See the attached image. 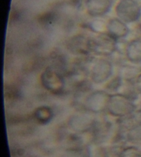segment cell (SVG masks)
<instances>
[{"mask_svg":"<svg viewBox=\"0 0 141 157\" xmlns=\"http://www.w3.org/2000/svg\"><path fill=\"white\" fill-rule=\"evenodd\" d=\"M115 13L127 24L134 23L141 17V6L136 0H120L115 8Z\"/></svg>","mask_w":141,"mask_h":157,"instance_id":"6da1fadb","label":"cell"},{"mask_svg":"<svg viewBox=\"0 0 141 157\" xmlns=\"http://www.w3.org/2000/svg\"><path fill=\"white\" fill-rule=\"evenodd\" d=\"M116 41L108 33H101L90 37V52L98 55H110L116 50Z\"/></svg>","mask_w":141,"mask_h":157,"instance_id":"7a4b0ae2","label":"cell"},{"mask_svg":"<svg viewBox=\"0 0 141 157\" xmlns=\"http://www.w3.org/2000/svg\"><path fill=\"white\" fill-rule=\"evenodd\" d=\"M41 81L45 88L52 92L61 91L64 86L63 78L52 68H48L41 75Z\"/></svg>","mask_w":141,"mask_h":157,"instance_id":"3957f363","label":"cell"},{"mask_svg":"<svg viewBox=\"0 0 141 157\" xmlns=\"http://www.w3.org/2000/svg\"><path fill=\"white\" fill-rule=\"evenodd\" d=\"M66 47L76 55H86L90 52V37L84 35H76L67 41Z\"/></svg>","mask_w":141,"mask_h":157,"instance_id":"277c9868","label":"cell"},{"mask_svg":"<svg viewBox=\"0 0 141 157\" xmlns=\"http://www.w3.org/2000/svg\"><path fill=\"white\" fill-rule=\"evenodd\" d=\"M112 7V0H86L87 13L94 18H99L109 13Z\"/></svg>","mask_w":141,"mask_h":157,"instance_id":"5b68a950","label":"cell"},{"mask_svg":"<svg viewBox=\"0 0 141 157\" xmlns=\"http://www.w3.org/2000/svg\"><path fill=\"white\" fill-rule=\"evenodd\" d=\"M109 35L116 40L125 38L129 33L128 24L118 17L112 18L107 23V31Z\"/></svg>","mask_w":141,"mask_h":157,"instance_id":"8992f818","label":"cell"},{"mask_svg":"<svg viewBox=\"0 0 141 157\" xmlns=\"http://www.w3.org/2000/svg\"><path fill=\"white\" fill-rule=\"evenodd\" d=\"M112 65L109 61L100 59L93 66L92 78L95 83H102L105 81L112 73Z\"/></svg>","mask_w":141,"mask_h":157,"instance_id":"52a82bcc","label":"cell"},{"mask_svg":"<svg viewBox=\"0 0 141 157\" xmlns=\"http://www.w3.org/2000/svg\"><path fill=\"white\" fill-rule=\"evenodd\" d=\"M126 55L131 62H141V39L136 38L129 42L126 46Z\"/></svg>","mask_w":141,"mask_h":157,"instance_id":"ba28073f","label":"cell"},{"mask_svg":"<svg viewBox=\"0 0 141 157\" xmlns=\"http://www.w3.org/2000/svg\"><path fill=\"white\" fill-rule=\"evenodd\" d=\"M107 23L98 18H95L94 20L91 21L88 24V28L92 30L98 34L105 33L107 31Z\"/></svg>","mask_w":141,"mask_h":157,"instance_id":"9c48e42d","label":"cell"},{"mask_svg":"<svg viewBox=\"0 0 141 157\" xmlns=\"http://www.w3.org/2000/svg\"><path fill=\"white\" fill-rule=\"evenodd\" d=\"M135 88H136V91L139 94H141V74L137 78L136 83H135Z\"/></svg>","mask_w":141,"mask_h":157,"instance_id":"30bf717a","label":"cell"},{"mask_svg":"<svg viewBox=\"0 0 141 157\" xmlns=\"http://www.w3.org/2000/svg\"><path fill=\"white\" fill-rule=\"evenodd\" d=\"M139 1H141V0H139Z\"/></svg>","mask_w":141,"mask_h":157,"instance_id":"8fae6325","label":"cell"}]
</instances>
